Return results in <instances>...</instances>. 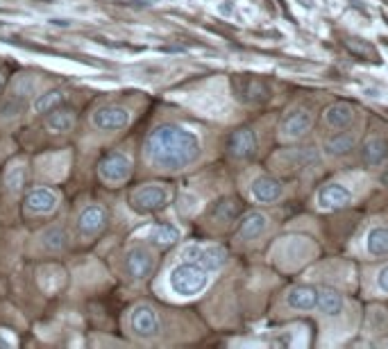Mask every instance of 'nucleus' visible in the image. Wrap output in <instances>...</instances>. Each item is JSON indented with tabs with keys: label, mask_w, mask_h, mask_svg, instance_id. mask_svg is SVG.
Instances as JSON below:
<instances>
[{
	"label": "nucleus",
	"mask_w": 388,
	"mask_h": 349,
	"mask_svg": "<svg viewBox=\"0 0 388 349\" xmlns=\"http://www.w3.org/2000/svg\"><path fill=\"white\" fill-rule=\"evenodd\" d=\"M146 155L161 170H182L200 157V141L187 127L166 123L150 132Z\"/></svg>",
	"instance_id": "nucleus-1"
},
{
	"label": "nucleus",
	"mask_w": 388,
	"mask_h": 349,
	"mask_svg": "<svg viewBox=\"0 0 388 349\" xmlns=\"http://www.w3.org/2000/svg\"><path fill=\"white\" fill-rule=\"evenodd\" d=\"M170 290L180 297H196L209 286V270L202 268L198 261H182L168 275Z\"/></svg>",
	"instance_id": "nucleus-2"
},
{
	"label": "nucleus",
	"mask_w": 388,
	"mask_h": 349,
	"mask_svg": "<svg viewBox=\"0 0 388 349\" xmlns=\"http://www.w3.org/2000/svg\"><path fill=\"white\" fill-rule=\"evenodd\" d=\"M316 247L305 236H286L273 247V261L284 270H295L311 261Z\"/></svg>",
	"instance_id": "nucleus-3"
},
{
	"label": "nucleus",
	"mask_w": 388,
	"mask_h": 349,
	"mask_svg": "<svg viewBox=\"0 0 388 349\" xmlns=\"http://www.w3.org/2000/svg\"><path fill=\"white\" fill-rule=\"evenodd\" d=\"M232 86H234V95L239 97V102H243L247 107H259L271 97V86L264 80L252 78V75H239V78L232 80Z\"/></svg>",
	"instance_id": "nucleus-4"
},
{
	"label": "nucleus",
	"mask_w": 388,
	"mask_h": 349,
	"mask_svg": "<svg viewBox=\"0 0 388 349\" xmlns=\"http://www.w3.org/2000/svg\"><path fill=\"white\" fill-rule=\"evenodd\" d=\"M168 198H170V193L166 187H161V184H148V187H141L132 193L129 204H132V209L139 213H153V211L164 209L168 204Z\"/></svg>",
	"instance_id": "nucleus-5"
},
{
	"label": "nucleus",
	"mask_w": 388,
	"mask_h": 349,
	"mask_svg": "<svg viewBox=\"0 0 388 349\" xmlns=\"http://www.w3.org/2000/svg\"><path fill=\"white\" fill-rule=\"evenodd\" d=\"M314 127V114L309 109H293L288 112L282 123H279V138L282 141H298L302 136H307Z\"/></svg>",
	"instance_id": "nucleus-6"
},
{
	"label": "nucleus",
	"mask_w": 388,
	"mask_h": 349,
	"mask_svg": "<svg viewBox=\"0 0 388 349\" xmlns=\"http://www.w3.org/2000/svg\"><path fill=\"white\" fill-rule=\"evenodd\" d=\"M352 200H354V193L348 189V184L329 182L318 191L316 204L322 211H336V209H343V206H348Z\"/></svg>",
	"instance_id": "nucleus-7"
},
{
	"label": "nucleus",
	"mask_w": 388,
	"mask_h": 349,
	"mask_svg": "<svg viewBox=\"0 0 388 349\" xmlns=\"http://www.w3.org/2000/svg\"><path fill=\"white\" fill-rule=\"evenodd\" d=\"M182 259L198 261L202 268H207L209 272H216L225 266L228 254H225V249L218 245H189V247H184V252H182Z\"/></svg>",
	"instance_id": "nucleus-8"
},
{
	"label": "nucleus",
	"mask_w": 388,
	"mask_h": 349,
	"mask_svg": "<svg viewBox=\"0 0 388 349\" xmlns=\"http://www.w3.org/2000/svg\"><path fill=\"white\" fill-rule=\"evenodd\" d=\"M91 121L102 132H118V129H125L129 125V112L121 105H105L95 109Z\"/></svg>",
	"instance_id": "nucleus-9"
},
{
	"label": "nucleus",
	"mask_w": 388,
	"mask_h": 349,
	"mask_svg": "<svg viewBox=\"0 0 388 349\" xmlns=\"http://www.w3.org/2000/svg\"><path fill=\"white\" fill-rule=\"evenodd\" d=\"M125 270L136 281L148 279L155 270V254L148 247H132L125 256Z\"/></svg>",
	"instance_id": "nucleus-10"
},
{
	"label": "nucleus",
	"mask_w": 388,
	"mask_h": 349,
	"mask_svg": "<svg viewBox=\"0 0 388 349\" xmlns=\"http://www.w3.org/2000/svg\"><path fill=\"white\" fill-rule=\"evenodd\" d=\"M268 227H271V220H268V215L261 213V211H250L243 215V220L239 225V232H236V243H254L259 241L266 232Z\"/></svg>",
	"instance_id": "nucleus-11"
},
{
	"label": "nucleus",
	"mask_w": 388,
	"mask_h": 349,
	"mask_svg": "<svg viewBox=\"0 0 388 349\" xmlns=\"http://www.w3.org/2000/svg\"><path fill=\"white\" fill-rule=\"evenodd\" d=\"M129 326H132V331L141 338H153L159 333V315L153 307H148V304H141V307H136L129 315Z\"/></svg>",
	"instance_id": "nucleus-12"
},
{
	"label": "nucleus",
	"mask_w": 388,
	"mask_h": 349,
	"mask_svg": "<svg viewBox=\"0 0 388 349\" xmlns=\"http://www.w3.org/2000/svg\"><path fill=\"white\" fill-rule=\"evenodd\" d=\"M250 193L259 204H275L282 200L284 187H282V182L271 177V174H261V177H257L250 184Z\"/></svg>",
	"instance_id": "nucleus-13"
},
{
	"label": "nucleus",
	"mask_w": 388,
	"mask_h": 349,
	"mask_svg": "<svg viewBox=\"0 0 388 349\" xmlns=\"http://www.w3.org/2000/svg\"><path fill=\"white\" fill-rule=\"evenodd\" d=\"M129 170H132V163H129V159L125 155H121V152H112V155H107L98 166L100 177L105 182H112V184L127 179Z\"/></svg>",
	"instance_id": "nucleus-14"
},
{
	"label": "nucleus",
	"mask_w": 388,
	"mask_h": 349,
	"mask_svg": "<svg viewBox=\"0 0 388 349\" xmlns=\"http://www.w3.org/2000/svg\"><path fill=\"white\" fill-rule=\"evenodd\" d=\"M228 152L234 159H252L257 155V138L252 134V129H236L228 138Z\"/></svg>",
	"instance_id": "nucleus-15"
},
{
	"label": "nucleus",
	"mask_w": 388,
	"mask_h": 349,
	"mask_svg": "<svg viewBox=\"0 0 388 349\" xmlns=\"http://www.w3.org/2000/svg\"><path fill=\"white\" fill-rule=\"evenodd\" d=\"M361 161L365 168H382L388 161V141L384 136H370L361 146Z\"/></svg>",
	"instance_id": "nucleus-16"
},
{
	"label": "nucleus",
	"mask_w": 388,
	"mask_h": 349,
	"mask_svg": "<svg viewBox=\"0 0 388 349\" xmlns=\"http://www.w3.org/2000/svg\"><path fill=\"white\" fill-rule=\"evenodd\" d=\"M286 304L293 311L311 313L318 307V288L316 286H293L286 292Z\"/></svg>",
	"instance_id": "nucleus-17"
},
{
	"label": "nucleus",
	"mask_w": 388,
	"mask_h": 349,
	"mask_svg": "<svg viewBox=\"0 0 388 349\" xmlns=\"http://www.w3.org/2000/svg\"><path fill=\"white\" fill-rule=\"evenodd\" d=\"M316 311L322 318H341L345 311V297L334 288H318V307Z\"/></svg>",
	"instance_id": "nucleus-18"
},
{
	"label": "nucleus",
	"mask_w": 388,
	"mask_h": 349,
	"mask_svg": "<svg viewBox=\"0 0 388 349\" xmlns=\"http://www.w3.org/2000/svg\"><path fill=\"white\" fill-rule=\"evenodd\" d=\"M357 148V134L354 132H341V134H334L325 141V146H322V150H325V155L329 159H343L352 155V150Z\"/></svg>",
	"instance_id": "nucleus-19"
},
{
	"label": "nucleus",
	"mask_w": 388,
	"mask_h": 349,
	"mask_svg": "<svg viewBox=\"0 0 388 349\" xmlns=\"http://www.w3.org/2000/svg\"><path fill=\"white\" fill-rule=\"evenodd\" d=\"M107 223V213L102 206H86L78 218V229L82 236H95L102 232V227Z\"/></svg>",
	"instance_id": "nucleus-20"
},
{
	"label": "nucleus",
	"mask_w": 388,
	"mask_h": 349,
	"mask_svg": "<svg viewBox=\"0 0 388 349\" xmlns=\"http://www.w3.org/2000/svg\"><path fill=\"white\" fill-rule=\"evenodd\" d=\"M322 121H325L329 129H345L354 121V107L348 102H334L325 109Z\"/></svg>",
	"instance_id": "nucleus-21"
},
{
	"label": "nucleus",
	"mask_w": 388,
	"mask_h": 349,
	"mask_svg": "<svg viewBox=\"0 0 388 349\" xmlns=\"http://www.w3.org/2000/svg\"><path fill=\"white\" fill-rule=\"evenodd\" d=\"M57 193H52L48 189H37V191H30L28 198H25V206L30 211L35 213H50L57 209Z\"/></svg>",
	"instance_id": "nucleus-22"
},
{
	"label": "nucleus",
	"mask_w": 388,
	"mask_h": 349,
	"mask_svg": "<svg viewBox=\"0 0 388 349\" xmlns=\"http://www.w3.org/2000/svg\"><path fill=\"white\" fill-rule=\"evenodd\" d=\"M365 252L375 259H384L388 256V227H372L368 234H365Z\"/></svg>",
	"instance_id": "nucleus-23"
},
{
	"label": "nucleus",
	"mask_w": 388,
	"mask_h": 349,
	"mask_svg": "<svg viewBox=\"0 0 388 349\" xmlns=\"http://www.w3.org/2000/svg\"><path fill=\"white\" fill-rule=\"evenodd\" d=\"M46 125H48V129H52V132H57V134L69 132L75 125V112L73 109H52V112H48Z\"/></svg>",
	"instance_id": "nucleus-24"
},
{
	"label": "nucleus",
	"mask_w": 388,
	"mask_h": 349,
	"mask_svg": "<svg viewBox=\"0 0 388 349\" xmlns=\"http://www.w3.org/2000/svg\"><path fill=\"white\" fill-rule=\"evenodd\" d=\"M239 215H241V204L236 202L234 198L221 200V202L211 209V218H213L216 223H221V225H230V223H234Z\"/></svg>",
	"instance_id": "nucleus-25"
},
{
	"label": "nucleus",
	"mask_w": 388,
	"mask_h": 349,
	"mask_svg": "<svg viewBox=\"0 0 388 349\" xmlns=\"http://www.w3.org/2000/svg\"><path fill=\"white\" fill-rule=\"evenodd\" d=\"M150 241H155L157 245L161 247H168L172 243H177L180 241V229L175 225H168V223H161L157 227L150 229Z\"/></svg>",
	"instance_id": "nucleus-26"
},
{
	"label": "nucleus",
	"mask_w": 388,
	"mask_h": 349,
	"mask_svg": "<svg viewBox=\"0 0 388 349\" xmlns=\"http://www.w3.org/2000/svg\"><path fill=\"white\" fill-rule=\"evenodd\" d=\"M69 236L64 232V227L55 225V227H48L46 232L41 234V245L46 249H52V252H59V249L66 247Z\"/></svg>",
	"instance_id": "nucleus-27"
},
{
	"label": "nucleus",
	"mask_w": 388,
	"mask_h": 349,
	"mask_svg": "<svg viewBox=\"0 0 388 349\" xmlns=\"http://www.w3.org/2000/svg\"><path fill=\"white\" fill-rule=\"evenodd\" d=\"M61 102H64V93H61V91H48V93L39 95L37 100H35V112H39V114H48V112H52L55 107H59Z\"/></svg>",
	"instance_id": "nucleus-28"
},
{
	"label": "nucleus",
	"mask_w": 388,
	"mask_h": 349,
	"mask_svg": "<svg viewBox=\"0 0 388 349\" xmlns=\"http://www.w3.org/2000/svg\"><path fill=\"white\" fill-rule=\"evenodd\" d=\"M25 182V168L23 166H12L7 170V177H5V184H7V191L9 193H18L20 187H23Z\"/></svg>",
	"instance_id": "nucleus-29"
},
{
	"label": "nucleus",
	"mask_w": 388,
	"mask_h": 349,
	"mask_svg": "<svg viewBox=\"0 0 388 349\" xmlns=\"http://www.w3.org/2000/svg\"><path fill=\"white\" fill-rule=\"evenodd\" d=\"M377 288L388 295V266L380 268V272H377Z\"/></svg>",
	"instance_id": "nucleus-30"
},
{
	"label": "nucleus",
	"mask_w": 388,
	"mask_h": 349,
	"mask_svg": "<svg viewBox=\"0 0 388 349\" xmlns=\"http://www.w3.org/2000/svg\"><path fill=\"white\" fill-rule=\"evenodd\" d=\"M225 5H228V3H225ZM225 5L221 7V12H223V14H230V12H232V7H225Z\"/></svg>",
	"instance_id": "nucleus-31"
},
{
	"label": "nucleus",
	"mask_w": 388,
	"mask_h": 349,
	"mask_svg": "<svg viewBox=\"0 0 388 349\" xmlns=\"http://www.w3.org/2000/svg\"><path fill=\"white\" fill-rule=\"evenodd\" d=\"M0 84H3V80H0Z\"/></svg>",
	"instance_id": "nucleus-32"
}]
</instances>
